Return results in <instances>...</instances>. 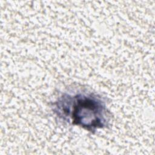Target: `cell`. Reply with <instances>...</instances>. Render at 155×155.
<instances>
[{
    "label": "cell",
    "instance_id": "6da1fadb",
    "mask_svg": "<svg viewBox=\"0 0 155 155\" xmlns=\"http://www.w3.org/2000/svg\"><path fill=\"white\" fill-rule=\"evenodd\" d=\"M51 108L59 121L91 133L109 125L110 116L105 99L85 89L64 92L53 102Z\"/></svg>",
    "mask_w": 155,
    "mask_h": 155
}]
</instances>
